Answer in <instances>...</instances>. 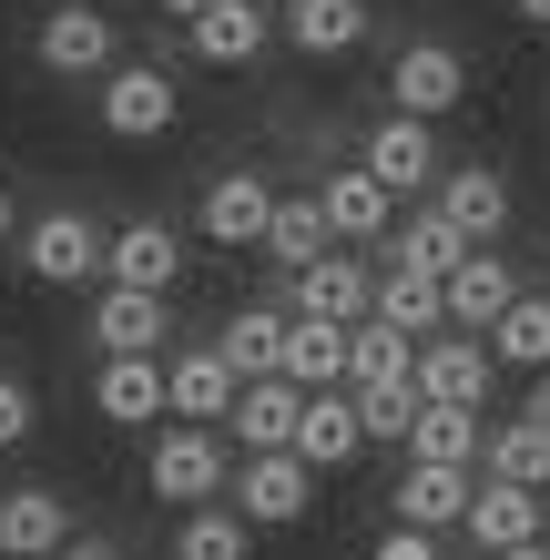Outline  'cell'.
<instances>
[{"mask_svg": "<svg viewBox=\"0 0 550 560\" xmlns=\"http://www.w3.org/2000/svg\"><path fill=\"white\" fill-rule=\"evenodd\" d=\"M469 540L479 550H520V540H540V489H520V479H490L479 469V500H469Z\"/></svg>", "mask_w": 550, "mask_h": 560, "instance_id": "ffe728a7", "label": "cell"}, {"mask_svg": "<svg viewBox=\"0 0 550 560\" xmlns=\"http://www.w3.org/2000/svg\"><path fill=\"white\" fill-rule=\"evenodd\" d=\"M358 448H367L358 387H327V398H306V428H296V458H306V469H347Z\"/></svg>", "mask_w": 550, "mask_h": 560, "instance_id": "7402d4cb", "label": "cell"}, {"mask_svg": "<svg viewBox=\"0 0 550 560\" xmlns=\"http://www.w3.org/2000/svg\"><path fill=\"white\" fill-rule=\"evenodd\" d=\"M459 92H469V61L448 42H398V61H387V103L398 113L438 122V113H459Z\"/></svg>", "mask_w": 550, "mask_h": 560, "instance_id": "8992f818", "label": "cell"}, {"mask_svg": "<svg viewBox=\"0 0 550 560\" xmlns=\"http://www.w3.org/2000/svg\"><path fill=\"white\" fill-rule=\"evenodd\" d=\"M408 458H438V469H479L490 458V418L479 408H418V428H408Z\"/></svg>", "mask_w": 550, "mask_h": 560, "instance_id": "484cf974", "label": "cell"}, {"mask_svg": "<svg viewBox=\"0 0 550 560\" xmlns=\"http://www.w3.org/2000/svg\"><path fill=\"white\" fill-rule=\"evenodd\" d=\"M61 560H122L113 540H72V550H61Z\"/></svg>", "mask_w": 550, "mask_h": 560, "instance_id": "74e56055", "label": "cell"}, {"mask_svg": "<svg viewBox=\"0 0 550 560\" xmlns=\"http://www.w3.org/2000/svg\"><path fill=\"white\" fill-rule=\"evenodd\" d=\"M245 530H255L245 510H214V500H204V510L184 520V540H174V560H245Z\"/></svg>", "mask_w": 550, "mask_h": 560, "instance_id": "836d02e7", "label": "cell"}, {"mask_svg": "<svg viewBox=\"0 0 550 560\" xmlns=\"http://www.w3.org/2000/svg\"><path fill=\"white\" fill-rule=\"evenodd\" d=\"M347 368H358V326L296 316V347H285V377H296L306 398H327V387H347Z\"/></svg>", "mask_w": 550, "mask_h": 560, "instance_id": "d4e9b609", "label": "cell"}, {"mask_svg": "<svg viewBox=\"0 0 550 560\" xmlns=\"http://www.w3.org/2000/svg\"><path fill=\"white\" fill-rule=\"evenodd\" d=\"M92 408H103L113 428H153V418L174 408V357H103Z\"/></svg>", "mask_w": 550, "mask_h": 560, "instance_id": "ba28073f", "label": "cell"}, {"mask_svg": "<svg viewBox=\"0 0 550 560\" xmlns=\"http://www.w3.org/2000/svg\"><path fill=\"white\" fill-rule=\"evenodd\" d=\"M31 51H42V72H61V82L122 72V61H113V11H92V0H51L42 31H31Z\"/></svg>", "mask_w": 550, "mask_h": 560, "instance_id": "7a4b0ae2", "label": "cell"}, {"mask_svg": "<svg viewBox=\"0 0 550 560\" xmlns=\"http://www.w3.org/2000/svg\"><path fill=\"white\" fill-rule=\"evenodd\" d=\"M21 266L42 276V285H82V276L113 266V235L92 214H72V205H61V214H31L21 224Z\"/></svg>", "mask_w": 550, "mask_h": 560, "instance_id": "3957f363", "label": "cell"}, {"mask_svg": "<svg viewBox=\"0 0 550 560\" xmlns=\"http://www.w3.org/2000/svg\"><path fill=\"white\" fill-rule=\"evenodd\" d=\"M21 439H31V387L0 377V448H21Z\"/></svg>", "mask_w": 550, "mask_h": 560, "instance_id": "8d00e7d4", "label": "cell"}, {"mask_svg": "<svg viewBox=\"0 0 550 560\" xmlns=\"http://www.w3.org/2000/svg\"><path fill=\"white\" fill-rule=\"evenodd\" d=\"M72 550V500L61 489H11L0 500V560H61Z\"/></svg>", "mask_w": 550, "mask_h": 560, "instance_id": "9a60e30c", "label": "cell"}, {"mask_svg": "<svg viewBox=\"0 0 550 560\" xmlns=\"http://www.w3.org/2000/svg\"><path fill=\"white\" fill-rule=\"evenodd\" d=\"M438 205H448V224H459L469 245H500L510 235V174H500V163H448Z\"/></svg>", "mask_w": 550, "mask_h": 560, "instance_id": "5bb4252c", "label": "cell"}, {"mask_svg": "<svg viewBox=\"0 0 550 560\" xmlns=\"http://www.w3.org/2000/svg\"><path fill=\"white\" fill-rule=\"evenodd\" d=\"M520 418H540V428H550V368H540V387H530V408H520Z\"/></svg>", "mask_w": 550, "mask_h": 560, "instance_id": "f35d334b", "label": "cell"}, {"mask_svg": "<svg viewBox=\"0 0 550 560\" xmlns=\"http://www.w3.org/2000/svg\"><path fill=\"white\" fill-rule=\"evenodd\" d=\"M469 500H479V469H438V458H408L387 489V510L408 530H469Z\"/></svg>", "mask_w": 550, "mask_h": 560, "instance_id": "52a82bcc", "label": "cell"}, {"mask_svg": "<svg viewBox=\"0 0 550 560\" xmlns=\"http://www.w3.org/2000/svg\"><path fill=\"white\" fill-rule=\"evenodd\" d=\"M143 479H153V500H174V510H204L214 489H235V448L214 439V428H153V458H143Z\"/></svg>", "mask_w": 550, "mask_h": 560, "instance_id": "6da1fadb", "label": "cell"}, {"mask_svg": "<svg viewBox=\"0 0 550 560\" xmlns=\"http://www.w3.org/2000/svg\"><path fill=\"white\" fill-rule=\"evenodd\" d=\"M377 316L387 326H408L418 347L448 326V276H418V266H398V276H377Z\"/></svg>", "mask_w": 550, "mask_h": 560, "instance_id": "83f0119b", "label": "cell"}, {"mask_svg": "<svg viewBox=\"0 0 550 560\" xmlns=\"http://www.w3.org/2000/svg\"><path fill=\"white\" fill-rule=\"evenodd\" d=\"M367 560H448V550H438V530H408V520H398V530H387Z\"/></svg>", "mask_w": 550, "mask_h": 560, "instance_id": "d590c367", "label": "cell"}, {"mask_svg": "<svg viewBox=\"0 0 550 560\" xmlns=\"http://www.w3.org/2000/svg\"><path fill=\"white\" fill-rule=\"evenodd\" d=\"M235 428L245 448H296V428H306V387L296 377H245V398H235Z\"/></svg>", "mask_w": 550, "mask_h": 560, "instance_id": "44dd1931", "label": "cell"}, {"mask_svg": "<svg viewBox=\"0 0 550 560\" xmlns=\"http://www.w3.org/2000/svg\"><path fill=\"white\" fill-rule=\"evenodd\" d=\"M164 295H143V285H103V306H92V347L103 357H164Z\"/></svg>", "mask_w": 550, "mask_h": 560, "instance_id": "e0dca14e", "label": "cell"}, {"mask_svg": "<svg viewBox=\"0 0 550 560\" xmlns=\"http://www.w3.org/2000/svg\"><path fill=\"white\" fill-rule=\"evenodd\" d=\"M358 163H367L387 194H418V184H438V174H448V163H438V133H429L418 113H387L377 133H367V153H358Z\"/></svg>", "mask_w": 550, "mask_h": 560, "instance_id": "4fadbf2b", "label": "cell"}, {"mask_svg": "<svg viewBox=\"0 0 550 560\" xmlns=\"http://www.w3.org/2000/svg\"><path fill=\"white\" fill-rule=\"evenodd\" d=\"M276 42V21H266V0H214L204 21H194V61H214V72H255Z\"/></svg>", "mask_w": 550, "mask_h": 560, "instance_id": "2e32d148", "label": "cell"}, {"mask_svg": "<svg viewBox=\"0 0 550 560\" xmlns=\"http://www.w3.org/2000/svg\"><path fill=\"white\" fill-rule=\"evenodd\" d=\"M0 245H11V194H0Z\"/></svg>", "mask_w": 550, "mask_h": 560, "instance_id": "7bdbcfd3", "label": "cell"}, {"mask_svg": "<svg viewBox=\"0 0 550 560\" xmlns=\"http://www.w3.org/2000/svg\"><path fill=\"white\" fill-rule=\"evenodd\" d=\"M316 205H327L337 245H377V235H398V194H387L367 163H337V174L316 184Z\"/></svg>", "mask_w": 550, "mask_h": 560, "instance_id": "9c48e42d", "label": "cell"}, {"mask_svg": "<svg viewBox=\"0 0 550 560\" xmlns=\"http://www.w3.org/2000/svg\"><path fill=\"white\" fill-rule=\"evenodd\" d=\"M520 295H530V285L510 276V255H500V245H469L459 266H448V326H500Z\"/></svg>", "mask_w": 550, "mask_h": 560, "instance_id": "8fae6325", "label": "cell"}, {"mask_svg": "<svg viewBox=\"0 0 550 560\" xmlns=\"http://www.w3.org/2000/svg\"><path fill=\"white\" fill-rule=\"evenodd\" d=\"M204 245H266V224H276V194H266V174L255 163H235V174H214L204 184Z\"/></svg>", "mask_w": 550, "mask_h": 560, "instance_id": "30bf717a", "label": "cell"}, {"mask_svg": "<svg viewBox=\"0 0 550 560\" xmlns=\"http://www.w3.org/2000/svg\"><path fill=\"white\" fill-rule=\"evenodd\" d=\"M469 255V235L448 224V205H418L408 224H398V266H418V276H448Z\"/></svg>", "mask_w": 550, "mask_h": 560, "instance_id": "1f68e13d", "label": "cell"}, {"mask_svg": "<svg viewBox=\"0 0 550 560\" xmlns=\"http://www.w3.org/2000/svg\"><path fill=\"white\" fill-rule=\"evenodd\" d=\"M266 11H276V0H266Z\"/></svg>", "mask_w": 550, "mask_h": 560, "instance_id": "ee69618b", "label": "cell"}, {"mask_svg": "<svg viewBox=\"0 0 550 560\" xmlns=\"http://www.w3.org/2000/svg\"><path fill=\"white\" fill-rule=\"evenodd\" d=\"M500 560H550V540H520V550H500Z\"/></svg>", "mask_w": 550, "mask_h": 560, "instance_id": "b9f144b4", "label": "cell"}, {"mask_svg": "<svg viewBox=\"0 0 550 560\" xmlns=\"http://www.w3.org/2000/svg\"><path fill=\"white\" fill-rule=\"evenodd\" d=\"M418 408H429V387H358V418H367V439H398L408 448V428H418Z\"/></svg>", "mask_w": 550, "mask_h": 560, "instance_id": "e575fe53", "label": "cell"}, {"mask_svg": "<svg viewBox=\"0 0 550 560\" xmlns=\"http://www.w3.org/2000/svg\"><path fill=\"white\" fill-rule=\"evenodd\" d=\"M316 500V469L296 448H245V469H235V510L255 520V530H285V520H306Z\"/></svg>", "mask_w": 550, "mask_h": 560, "instance_id": "5b68a950", "label": "cell"}, {"mask_svg": "<svg viewBox=\"0 0 550 560\" xmlns=\"http://www.w3.org/2000/svg\"><path fill=\"white\" fill-rule=\"evenodd\" d=\"M164 11H174V21H204V11H214V0H164Z\"/></svg>", "mask_w": 550, "mask_h": 560, "instance_id": "60d3db41", "label": "cell"}, {"mask_svg": "<svg viewBox=\"0 0 550 560\" xmlns=\"http://www.w3.org/2000/svg\"><path fill=\"white\" fill-rule=\"evenodd\" d=\"M285 42L306 61H337L367 42V0H285Z\"/></svg>", "mask_w": 550, "mask_h": 560, "instance_id": "4316f807", "label": "cell"}, {"mask_svg": "<svg viewBox=\"0 0 550 560\" xmlns=\"http://www.w3.org/2000/svg\"><path fill=\"white\" fill-rule=\"evenodd\" d=\"M327 235H337V224H327V205H316V194H285V205H276V224H266V245H255V255H276L285 276H306L316 255H327Z\"/></svg>", "mask_w": 550, "mask_h": 560, "instance_id": "f1b7e54d", "label": "cell"}, {"mask_svg": "<svg viewBox=\"0 0 550 560\" xmlns=\"http://www.w3.org/2000/svg\"><path fill=\"white\" fill-rule=\"evenodd\" d=\"M235 398H245V377H235V357H224V347H184V357H174V418L224 428V418H235Z\"/></svg>", "mask_w": 550, "mask_h": 560, "instance_id": "ac0fdd59", "label": "cell"}, {"mask_svg": "<svg viewBox=\"0 0 550 560\" xmlns=\"http://www.w3.org/2000/svg\"><path fill=\"white\" fill-rule=\"evenodd\" d=\"M418 377V337L408 326H387V316H367L358 326V368H347V387H408Z\"/></svg>", "mask_w": 550, "mask_h": 560, "instance_id": "f546056e", "label": "cell"}, {"mask_svg": "<svg viewBox=\"0 0 550 560\" xmlns=\"http://www.w3.org/2000/svg\"><path fill=\"white\" fill-rule=\"evenodd\" d=\"M224 357H235V377H285V347H296V306H245L224 316Z\"/></svg>", "mask_w": 550, "mask_h": 560, "instance_id": "603a6c76", "label": "cell"}, {"mask_svg": "<svg viewBox=\"0 0 550 560\" xmlns=\"http://www.w3.org/2000/svg\"><path fill=\"white\" fill-rule=\"evenodd\" d=\"M490 479H520V489H550V428L540 418H510L490 428V458H479Z\"/></svg>", "mask_w": 550, "mask_h": 560, "instance_id": "4dcf8cb0", "label": "cell"}, {"mask_svg": "<svg viewBox=\"0 0 550 560\" xmlns=\"http://www.w3.org/2000/svg\"><path fill=\"white\" fill-rule=\"evenodd\" d=\"M174 113H184V92H174L164 61H122V72H103V133H113V143L174 133Z\"/></svg>", "mask_w": 550, "mask_h": 560, "instance_id": "277c9868", "label": "cell"}, {"mask_svg": "<svg viewBox=\"0 0 550 560\" xmlns=\"http://www.w3.org/2000/svg\"><path fill=\"white\" fill-rule=\"evenodd\" d=\"M490 357H500V368H550V295H520V306H510L500 326H490Z\"/></svg>", "mask_w": 550, "mask_h": 560, "instance_id": "d6a6232c", "label": "cell"}, {"mask_svg": "<svg viewBox=\"0 0 550 560\" xmlns=\"http://www.w3.org/2000/svg\"><path fill=\"white\" fill-rule=\"evenodd\" d=\"M490 368H500V357L479 337H429V347H418V387H429L438 408H479V398H490Z\"/></svg>", "mask_w": 550, "mask_h": 560, "instance_id": "d6986e66", "label": "cell"}, {"mask_svg": "<svg viewBox=\"0 0 550 560\" xmlns=\"http://www.w3.org/2000/svg\"><path fill=\"white\" fill-rule=\"evenodd\" d=\"M174 276H184V245H174V224H122V235H113V266H103V285L174 295Z\"/></svg>", "mask_w": 550, "mask_h": 560, "instance_id": "cb8c5ba5", "label": "cell"}, {"mask_svg": "<svg viewBox=\"0 0 550 560\" xmlns=\"http://www.w3.org/2000/svg\"><path fill=\"white\" fill-rule=\"evenodd\" d=\"M285 306H296V316H327V326H367L377 316V276L358 266V255H316Z\"/></svg>", "mask_w": 550, "mask_h": 560, "instance_id": "7c38bea8", "label": "cell"}, {"mask_svg": "<svg viewBox=\"0 0 550 560\" xmlns=\"http://www.w3.org/2000/svg\"><path fill=\"white\" fill-rule=\"evenodd\" d=\"M510 11H520V21H530V31H550V0H510Z\"/></svg>", "mask_w": 550, "mask_h": 560, "instance_id": "ab89813d", "label": "cell"}]
</instances>
